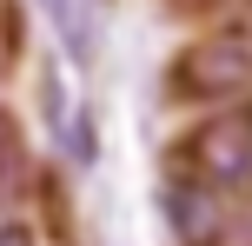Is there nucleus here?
<instances>
[{"label":"nucleus","mask_w":252,"mask_h":246,"mask_svg":"<svg viewBox=\"0 0 252 246\" xmlns=\"http://www.w3.org/2000/svg\"><path fill=\"white\" fill-rule=\"evenodd\" d=\"M159 100L173 113H219L252 106V20H226L186 34L159 67Z\"/></svg>","instance_id":"obj_1"},{"label":"nucleus","mask_w":252,"mask_h":246,"mask_svg":"<svg viewBox=\"0 0 252 246\" xmlns=\"http://www.w3.org/2000/svg\"><path fill=\"white\" fill-rule=\"evenodd\" d=\"M166 180L206 186V193H246L252 186V106L186 113V127L166 140Z\"/></svg>","instance_id":"obj_2"},{"label":"nucleus","mask_w":252,"mask_h":246,"mask_svg":"<svg viewBox=\"0 0 252 246\" xmlns=\"http://www.w3.org/2000/svg\"><path fill=\"white\" fill-rule=\"evenodd\" d=\"M173 246H252V186L246 193H206V186H159Z\"/></svg>","instance_id":"obj_3"},{"label":"nucleus","mask_w":252,"mask_h":246,"mask_svg":"<svg viewBox=\"0 0 252 246\" xmlns=\"http://www.w3.org/2000/svg\"><path fill=\"white\" fill-rule=\"evenodd\" d=\"M159 13L206 34V27H226V20H252V0H159Z\"/></svg>","instance_id":"obj_4"},{"label":"nucleus","mask_w":252,"mask_h":246,"mask_svg":"<svg viewBox=\"0 0 252 246\" xmlns=\"http://www.w3.org/2000/svg\"><path fill=\"white\" fill-rule=\"evenodd\" d=\"M27 53V7L20 0H0V73H13Z\"/></svg>","instance_id":"obj_5"},{"label":"nucleus","mask_w":252,"mask_h":246,"mask_svg":"<svg viewBox=\"0 0 252 246\" xmlns=\"http://www.w3.org/2000/svg\"><path fill=\"white\" fill-rule=\"evenodd\" d=\"M0 246H40L33 220H27V213H0Z\"/></svg>","instance_id":"obj_6"},{"label":"nucleus","mask_w":252,"mask_h":246,"mask_svg":"<svg viewBox=\"0 0 252 246\" xmlns=\"http://www.w3.org/2000/svg\"><path fill=\"white\" fill-rule=\"evenodd\" d=\"M0 127H7V113H0Z\"/></svg>","instance_id":"obj_7"}]
</instances>
